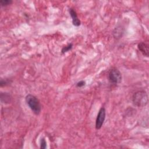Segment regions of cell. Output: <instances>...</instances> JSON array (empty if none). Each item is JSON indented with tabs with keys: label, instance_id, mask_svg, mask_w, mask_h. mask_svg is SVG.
I'll list each match as a JSON object with an SVG mask.
<instances>
[{
	"label": "cell",
	"instance_id": "10",
	"mask_svg": "<svg viewBox=\"0 0 149 149\" xmlns=\"http://www.w3.org/2000/svg\"><path fill=\"white\" fill-rule=\"evenodd\" d=\"M47 147V142L44 138L41 139V142H40V148L41 149H45Z\"/></svg>",
	"mask_w": 149,
	"mask_h": 149
},
{
	"label": "cell",
	"instance_id": "9",
	"mask_svg": "<svg viewBox=\"0 0 149 149\" xmlns=\"http://www.w3.org/2000/svg\"><path fill=\"white\" fill-rule=\"evenodd\" d=\"M12 3V1L11 0H1L0 4L2 6H6L9 5H10Z\"/></svg>",
	"mask_w": 149,
	"mask_h": 149
},
{
	"label": "cell",
	"instance_id": "12",
	"mask_svg": "<svg viewBox=\"0 0 149 149\" xmlns=\"http://www.w3.org/2000/svg\"><path fill=\"white\" fill-rule=\"evenodd\" d=\"M9 83V81L8 80H1L0 81V85L1 87L6 86L7 84Z\"/></svg>",
	"mask_w": 149,
	"mask_h": 149
},
{
	"label": "cell",
	"instance_id": "11",
	"mask_svg": "<svg viewBox=\"0 0 149 149\" xmlns=\"http://www.w3.org/2000/svg\"><path fill=\"white\" fill-rule=\"evenodd\" d=\"M85 81H83V80H81V81H79V82H77V84H76V86L77 87H83V86H84V85H85Z\"/></svg>",
	"mask_w": 149,
	"mask_h": 149
},
{
	"label": "cell",
	"instance_id": "7",
	"mask_svg": "<svg viewBox=\"0 0 149 149\" xmlns=\"http://www.w3.org/2000/svg\"><path fill=\"white\" fill-rule=\"evenodd\" d=\"M1 100L3 103L8 104L11 101V97L8 93H1Z\"/></svg>",
	"mask_w": 149,
	"mask_h": 149
},
{
	"label": "cell",
	"instance_id": "1",
	"mask_svg": "<svg viewBox=\"0 0 149 149\" xmlns=\"http://www.w3.org/2000/svg\"><path fill=\"white\" fill-rule=\"evenodd\" d=\"M132 101L136 106L140 107L146 106L148 101V95L144 90L137 91L133 95Z\"/></svg>",
	"mask_w": 149,
	"mask_h": 149
},
{
	"label": "cell",
	"instance_id": "6",
	"mask_svg": "<svg viewBox=\"0 0 149 149\" xmlns=\"http://www.w3.org/2000/svg\"><path fill=\"white\" fill-rule=\"evenodd\" d=\"M137 48L143 54V55L148 57L149 54V49H148V45L146 43L144 42H141L137 45Z\"/></svg>",
	"mask_w": 149,
	"mask_h": 149
},
{
	"label": "cell",
	"instance_id": "8",
	"mask_svg": "<svg viewBox=\"0 0 149 149\" xmlns=\"http://www.w3.org/2000/svg\"><path fill=\"white\" fill-rule=\"evenodd\" d=\"M73 47V44L72 43H70V44H68L67 45L63 47L62 49V51H61V52L62 54H65V52L69 51V50H70Z\"/></svg>",
	"mask_w": 149,
	"mask_h": 149
},
{
	"label": "cell",
	"instance_id": "5",
	"mask_svg": "<svg viewBox=\"0 0 149 149\" xmlns=\"http://www.w3.org/2000/svg\"><path fill=\"white\" fill-rule=\"evenodd\" d=\"M69 14L72 19V23L74 26H79L81 24L80 20L77 17V13L73 8H69Z\"/></svg>",
	"mask_w": 149,
	"mask_h": 149
},
{
	"label": "cell",
	"instance_id": "4",
	"mask_svg": "<svg viewBox=\"0 0 149 149\" xmlns=\"http://www.w3.org/2000/svg\"><path fill=\"white\" fill-rule=\"evenodd\" d=\"M106 112L104 108L102 107L100 109L97 115L96 120H95V128L96 129H100L102 127L104 122L105 119Z\"/></svg>",
	"mask_w": 149,
	"mask_h": 149
},
{
	"label": "cell",
	"instance_id": "3",
	"mask_svg": "<svg viewBox=\"0 0 149 149\" xmlns=\"http://www.w3.org/2000/svg\"><path fill=\"white\" fill-rule=\"evenodd\" d=\"M108 79L111 84H117L122 80V74L118 69L112 68L109 71Z\"/></svg>",
	"mask_w": 149,
	"mask_h": 149
},
{
	"label": "cell",
	"instance_id": "2",
	"mask_svg": "<svg viewBox=\"0 0 149 149\" xmlns=\"http://www.w3.org/2000/svg\"><path fill=\"white\" fill-rule=\"evenodd\" d=\"M26 102L33 112L36 115H38L41 109V104L37 97L31 94H28L25 98Z\"/></svg>",
	"mask_w": 149,
	"mask_h": 149
}]
</instances>
